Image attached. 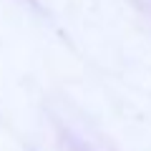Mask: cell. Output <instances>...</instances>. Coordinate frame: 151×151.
I'll return each mask as SVG.
<instances>
[]
</instances>
